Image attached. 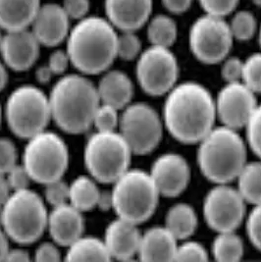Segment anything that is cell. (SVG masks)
<instances>
[{
    "instance_id": "9",
    "label": "cell",
    "mask_w": 261,
    "mask_h": 262,
    "mask_svg": "<svg viewBox=\"0 0 261 262\" xmlns=\"http://www.w3.org/2000/svg\"><path fill=\"white\" fill-rule=\"evenodd\" d=\"M23 165L33 181L47 185L62 179L69 166V149L53 132L42 131L27 140Z\"/></svg>"
},
{
    "instance_id": "27",
    "label": "cell",
    "mask_w": 261,
    "mask_h": 262,
    "mask_svg": "<svg viewBox=\"0 0 261 262\" xmlns=\"http://www.w3.org/2000/svg\"><path fill=\"white\" fill-rule=\"evenodd\" d=\"M237 191L252 205L261 203V160L247 162L237 175Z\"/></svg>"
},
{
    "instance_id": "3",
    "label": "cell",
    "mask_w": 261,
    "mask_h": 262,
    "mask_svg": "<svg viewBox=\"0 0 261 262\" xmlns=\"http://www.w3.org/2000/svg\"><path fill=\"white\" fill-rule=\"evenodd\" d=\"M51 119L62 131L79 135L93 126L100 104L97 90L83 74L65 75L53 85L49 96Z\"/></svg>"
},
{
    "instance_id": "51",
    "label": "cell",
    "mask_w": 261,
    "mask_h": 262,
    "mask_svg": "<svg viewBox=\"0 0 261 262\" xmlns=\"http://www.w3.org/2000/svg\"><path fill=\"white\" fill-rule=\"evenodd\" d=\"M8 83V72L7 66L4 62L0 61V92H2Z\"/></svg>"
},
{
    "instance_id": "15",
    "label": "cell",
    "mask_w": 261,
    "mask_h": 262,
    "mask_svg": "<svg viewBox=\"0 0 261 262\" xmlns=\"http://www.w3.org/2000/svg\"><path fill=\"white\" fill-rule=\"evenodd\" d=\"M149 174L160 195L166 198L182 194L188 188L191 177L187 159L175 152L158 156L151 165Z\"/></svg>"
},
{
    "instance_id": "35",
    "label": "cell",
    "mask_w": 261,
    "mask_h": 262,
    "mask_svg": "<svg viewBox=\"0 0 261 262\" xmlns=\"http://www.w3.org/2000/svg\"><path fill=\"white\" fill-rule=\"evenodd\" d=\"M208 260V252L202 244L193 241L184 239V243L178 245L175 261H206Z\"/></svg>"
},
{
    "instance_id": "44",
    "label": "cell",
    "mask_w": 261,
    "mask_h": 262,
    "mask_svg": "<svg viewBox=\"0 0 261 262\" xmlns=\"http://www.w3.org/2000/svg\"><path fill=\"white\" fill-rule=\"evenodd\" d=\"M35 259L36 261H59L61 254L59 250L56 247V244L44 243L41 244L35 252Z\"/></svg>"
},
{
    "instance_id": "26",
    "label": "cell",
    "mask_w": 261,
    "mask_h": 262,
    "mask_svg": "<svg viewBox=\"0 0 261 262\" xmlns=\"http://www.w3.org/2000/svg\"><path fill=\"white\" fill-rule=\"evenodd\" d=\"M101 191L91 176H79L69 185V203L80 211L92 210L97 206Z\"/></svg>"
},
{
    "instance_id": "31",
    "label": "cell",
    "mask_w": 261,
    "mask_h": 262,
    "mask_svg": "<svg viewBox=\"0 0 261 262\" xmlns=\"http://www.w3.org/2000/svg\"><path fill=\"white\" fill-rule=\"evenodd\" d=\"M242 82L254 94H261V52L253 53L244 61Z\"/></svg>"
},
{
    "instance_id": "50",
    "label": "cell",
    "mask_w": 261,
    "mask_h": 262,
    "mask_svg": "<svg viewBox=\"0 0 261 262\" xmlns=\"http://www.w3.org/2000/svg\"><path fill=\"white\" fill-rule=\"evenodd\" d=\"M97 206L102 210H108L112 208V196L111 191H101L99 195V200L97 203Z\"/></svg>"
},
{
    "instance_id": "20",
    "label": "cell",
    "mask_w": 261,
    "mask_h": 262,
    "mask_svg": "<svg viewBox=\"0 0 261 262\" xmlns=\"http://www.w3.org/2000/svg\"><path fill=\"white\" fill-rule=\"evenodd\" d=\"M47 230L56 245L68 248L77 238L83 236V212L69 203L54 206L48 213Z\"/></svg>"
},
{
    "instance_id": "4",
    "label": "cell",
    "mask_w": 261,
    "mask_h": 262,
    "mask_svg": "<svg viewBox=\"0 0 261 262\" xmlns=\"http://www.w3.org/2000/svg\"><path fill=\"white\" fill-rule=\"evenodd\" d=\"M247 145L237 130L214 127L199 143L197 160L202 175L214 184L236 181L248 162Z\"/></svg>"
},
{
    "instance_id": "30",
    "label": "cell",
    "mask_w": 261,
    "mask_h": 262,
    "mask_svg": "<svg viewBox=\"0 0 261 262\" xmlns=\"http://www.w3.org/2000/svg\"><path fill=\"white\" fill-rule=\"evenodd\" d=\"M256 19L252 13L240 11L234 15L229 27L234 39L241 41L249 40L256 32Z\"/></svg>"
},
{
    "instance_id": "6",
    "label": "cell",
    "mask_w": 261,
    "mask_h": 262,
    "mask_svg": "<svg viewBox=\"0 0 261 262\" xmlns=\"http://www.w3.org/2000/svg\"><path fill=\"white\" fill-rule=\"evenodd\" d=\"M111 196L117 216L140 225L155 214L160 193L149 172L129 169L113 183Z\"/></svg>"
},
{
    "instance_id": "29",
    "label": "cell",
    "mask_w": 261,
    "mask_h": 262,
    "mask_svg": "<svg viewBox=\"0 0 261 262\" xmlns=\"http://www.w3.org/2000/svg\"><path fill=\"white\" fill-rule=\"evenodd\" d=\"M147 37L151 46L170 48L178 36L176 22L166 15H156L147 22Z\"/></svg>"
},
{
    "instance_id": "17",
    "label": "cell",
    "mask_w": 261,
    "mask_h": 262,
    "mask_svg": "<svg viewBox=\"0 0 261 262\" xmlns=\"http://www.w3.org/2000/svg\"><path fill=\"white\" fill-rule=\"evenodd\" d=\"M70 21L62 5L41 4L30 29L40 46L54 48L67 39L72 28Z\"/></svg>"
},
{
    "instance_id": "24",
    "label": "cell",
    "mask_w": 261,
    "mask_h": 262,
    "mask_svg": "<svg viewBox=\"0 0 261 262\" xmlns=\"http://www.w3.org/2000/svg\"><path fill=\"white\" fill-rule=\"evenodd\" d=\"M198 224L197 212L188 203H176L167 211L165 227L178 241L190 238L194 234Z\"/></svg>"
},
{
    "instance_id": "14",
    "label": "cell",
    "mask_w": 261,
    "mask_h": 262,
    "mask_svg": "<svg viewBox=\"0 0 261 262\" xmlns=\"http://www.w3.org/2000/svg\"><path fill=\"white\" fill-rule=\"evenodd\" d=\"M257 104L256 94L242 81L226 83L215 97L217 119L237 131L246 127Z\"/></svg>"
},
{
    "instance_id": "8",
    "label": "cell",
    "mask_w": 261,
    "mask_h": 262,
    "mask_svg": "<svg viewBox=\"0 0 261 262\" xmlns=\"http://www.w3.org/2000/svg\"><path fill=\"white\" fill-rule=\"evenodd\" d=\"M5 118L14 135L29 140L45 131L51 120L48 96L32 84L18 86L6 101Z\"/></svg>"
},
{
    "instance_id": "2",
    "label": "cell",
    "mask_w": 261,
    "mask_h": 262,
    "mask_svg": "<svg viewBox=\"0 0 261 262\" xmlns=\"http://www.w3.org/2000/svg\"><path fill=\"white\" fill-rule=\"evenodd\" d=\"M118 35L106 18L88 15L79 20L66 39L72 65L83 75L107 71L117 58Z\"/></svg>"
},
{
    "instance_id": "12",
    "label": "cell",
    "mask_w": 261,
    "mask_h": 262,
    "mask_svg": "<svg viewBox=\"0 0 261 262\" xmlns=\"http://www.w3.org/2000/svg\"><path fill=\"white\" fill-rule=\"evenodd\" d=\"M233 41L229 24L221 17L205 14L197 19L190 28V51L204 64L222 62L228 57Z\"/></svg>"
},
{
    "instance_id": "7",
    "label": "cell",
    "mask_w": 261,
    "mask_h": 262,
    "mask_svg": "<svg viewBox=\"0 0 261 262\" xmlns=\"http://www.w3.org/2000/svg\"><path fill=\"white\" fill-rule=\"evenodd\" d=\"M128 143L117 131L95 132L86 141L83 162L96 182L113 184L130 169L132 155Z\"/></svg>"
},
{
    "instance_id": "38",
    "label": "cell",
    "mask_w": 261,
    "mask_h": 262,
    "mask_svg": "<svg viewBox=\"0 0 261 262\" xmlns=\"http://www.w3.org/2000/svg\"><path fill=\"white\" fill-rule=\"evenodd\" d=\"M17 159V148L12 141L0 138V174L6 175L13 167L18 164Z\"/></svg>"
},
{
    "instance_id": "25",
    "label": "cell",
    "mask_w": 261,
    "mask_h": 262,
    "mask_svg": "<svg viewBox=\"0 0 261 262\" xmlns=\"http://www.w3.org/2000/svg\"><path fill=\"white\" fill-rule=\"evenodd\" d=\"M65 259L68 261H108L111 257L103 239L81 236L68 247Z\"/></svg>"
},
{
    "instance_id": "36",
    "label": "cell",
    "mask_w": 261,
    "mask_h": 262,
    "mask_svg": "<svg viewBox=\"0 0 261 262\" xmlns=\"http://www.w3.org/2000/svg\"><path fill=\"white\" fill-rule=\"evenodd\" d=\"M45 186L46 201L52 207L69 203V185L63 180H56Z\"/></svg>"
},
{
    "instance_id": "28",
    "label": "cell",
    "mask_w": 261,
    "mask_h": 262,
    "mask_svg": "<svg viewBox=\"0 0 261 262\" xmlns=\"http://www.w3.org/2000/svg\"><path fill=\"white\" fill-rule=\"evenodd\" d=\"M211 252L217 261H240L245 253L244 242L236 234V231L217 233L212 243Z\"/></svg>"
},
{
    "instance_id": "47",
    "label": "cell",
    "mask_w": 261,
    "mask_h": 262,
    "mask_svg": "<svg viewBox=\"0 0 261 262\" xmlns=\"http://www.w3.org/2000/svg\"><path fill=\"white\" fill-rule=\"evenodd\" d=\"M9 237L5 231L0 226V261L6 260L7 254L10 250L9 248Z\"/></svg>"
},
{
    "instance_id": "11",
    "label": "cell",
    "mask_w": 261,
    "mask_h": 262,
    "mask_svg": "<svg viewBox=\"0 0 261 262\" xmlns=\"http://www.w3.org/2000/svg\"><path fill=\"white\" fill-rule=\"evenodd\" d=\"M136 75L145 94L166 96L178 83V60L170 48L150 46L138 57Z\"/></svg>"
},
{
    "instance_id": "55",
    "label": "cell",
    "mask_w": 261,
    "mask_h": 262,
    "mask_svg": "<svg viewBox=\"0 0 261 262\" xmlns=\"http://www.w3.org/2000/svg\"><path fill=\"white\" fill-rule=\"evenodd\" d=\"M1 120H2V108L0 105V125H1Z\"/></svg>"
},
{
    "instance_id": "42",
    "label": "cell",
    "mask_w": 261,
    "mask_h": 262,
    "mask_svg": "<svg viewBox=\"0 0 261 262\" xmlns=\"http://www.w3.org/2000/svg\"><path fill=\"white\" fill-rule=\"evenodd\" d=\"M62 7L70 19L81 20L89 15L90 0H63Z\"/></svg>"
},
{
    "instance_id": "37",
    "label": "cell",
    "mask_w": 261,
    "mask_h": 262,
    "mask_svg": "<svg viewBox=\"0 0 261 262\" xmlns=\"http://www.w3.org/2000/svg\"><path fill=\"white\" fill-rule=\"evenodd\" d=\"M247 233L250 243L261 251V203L253 205L247 216Z\"/></svg>"
},
{
    "instance_id": "34",
    "label": "cell",
    "mask_w": 261,
    "mask_h": 262,
    "mask_svg": "<svg viewBox=\"0 0 261 262\" xmlns=\"http://www.w3.org/2000/svg\"><path fill=\"white\" fill-rule=\"evenodd\" d=\"M245 129L247 144L261 160V103L257 104Z\"/></svg>"
},
{
    "instance_id": "48",
    "label": "cell",
    "mask_w": 261,
    "mask_h": 262,
    "mask_svg": "<svg viewBox=\"0 0 261 262\" xmlns=\"http://www.w3.org/2000/svg\"><path fill=\"white\" fill-rule=\"evenodd\" d=\"M11 191H12L8 185L6 176L3 174H0V208L7 201Z\"/></svg>"
},
{
    "instance_id": "16",
    "label": "cell",
    "mask_w": 261,
    "mask_h": 262,
    "mask_svg": "<svg viewBox=\"0 0 261 262\" xmlns=\"http://www.w3.org/2000/svg\"><path fill=\"white\" fill-rule=\"evenodd\" d=\"M40 43L30 28L5 32L0 54L5 65L14 71L33 67L39 56Z\"/></svg>"
},
{
    "instance_id": "13",
    "label": "cell",
    "mask_w": 261,
    "mask_h": 262,
    "mask_svg": "<svg viewBox=\"0 0 261 262\" xmlns=\"http://www.w3.org/2000/svg\"><path fill=\"white\" fill-rule=\"evenodd\" d=\"M202 212L206 224L216 233L236 231L247 215V203L236 188L215 184L204 198Z\"/></svg>"
},
{
    "instance_id": "40",
    "label": "cell",
    "mask_w": 261,
    "mask_h": 262,
    "mask_svg": "<svg viewBox=\"0 0 261 262\" xmlns=\"http://www.w3.org/2000/svg\"><path fill=\"white\" fill-rule=\"evenodd\" d=\"M5 176L12 191L29 189V186L33 181L23 164H17L16 166L13 167Z\"/></svg>"
},
{
    "instance_id": "54",
    "label": "cell",
    "mask_w": 261,
    "mask_h": 262,
    "mask_svg": "<svg viewBox=\"0 0 261 262\" xmlns=\"http://www.w3.org/2000/svg\"><path fill=\"white\" fill-rule=\"evenodd\" d=\"M258 41H259V46H260L261 48V27L260 30H259V34H258Z\"/></svg>"
},
{
    "instance_id": "18",
    "label": "cell",
    "mask_w": 261,
    "mask_h": 262,
    "mask_svg": "<svg viewBox=\"0 0 261 262\" xmlns=\"http://www.w3.org/2000/svg\"><path fill=\"white\" fill-rule=\"evenodd\" d=\"M154 0H104L106 19L121 32H136L146 24Z\"/></svg>"
},
{
    "instance_id": "21",
    "label": "cell",
    "mask_w": 261,
    "mask_h": 262,
    "mask_svg": "<svg viewBox=\"0 0 261 262\" xmlns=\"http://www.w3.org/2000/svg\"><path fill=\"white\" fill-rule=\"evenodd\" d=\"M178 242L166 227H153L142 234L138 256L143 261H175Z\"/></svg>"
},
{
    "instance_id": "23",
    "label": "cell",
    "mask_w": 261,
    "mask_h": 262,
    "mask_svg": "<svg viewBox=\"0 0 261 262\" xmlns=\"http://www.w3.org/2000/svg\"><path fill=\"white\" fill-rule=\"evenodd\" d=\"M41 6L40 0H0V29H28Z\"/></svg>"
},
{
    "instance_id": "19",
    "label": "cell",
    "mask_w": 261,
    "mask_h": 262,
    "mask_svg": "<svg viewBox=\"0 0 261 262\" xmlns=\"http://www.w3.org/2000/svg\"><path fill=\"white\" fill-rule=\"evenodd\" d=\"M141 238L137 224L117 217L106 227L103 241L111 259L126 261L138 256Z\"/></svg>"
},
{
    "instance_id": "10",
    "label": "cell",
    "mask_w": 261,
    "mask_h": 262,
    "mask_svg": "<svg viewBox=\"0 0 261 262\" xmlns=\"http://www.w3.org/2000/svg\"><path fill=\"white\" fill-rule=\"evenodd\" d=\"M163 120L157 111L143 102L132 103L120 114L119 133L128 143L134 155L154 151L163 136Z\"/></svg>"
},
{
    "instance_id": "5",
    "label": "cell",
    "mask_w": 261,
    "mask_h": 262,
    "mask_svg": "<svg viewBox=\"0 0 261 262\" xmlns=\"http://www.w3.org/2000/svg\"><path fill=\"white\" fill-rule=\"evenodd\" d=\"M48 212L44 200L30 189L11 191L0 208V226L19 245L36 242L48 229Z\"/></svg>"
},
{
    "instance_id": "43",
    "label": "cell",
    "mask_w": 261,
    "mask_h": 262,
    "mask_svg": "<svg viewBox=\"0 0 261 262\" xmlns=\"http://www.w3.org/2000/svg\"><path fill=\"white\" fill-rule=\"evenodd\" d=\"M71 61L66 50H55L48 58V68L53 73V75H62L67 71Z\"/></svg>"
},
{
    "instance_id": "46",
    "label": "cell",
    "mask_w": 261,
    "mask_h": 262,
    "mask_svg": "<svg viewBox=\"0 0 261 262\" xmlns=\"http://www.w3.org/2000/svg\"><path fill=\"white\" fill-rule=\"evenodd\" d=\"M7 261H29L31 260V257L27 250L24 249H14L9 250L7 257Z\"/></svg>"
},
{
    "instance_id": "22",
    "label": "cell",
    "mask_w": 261,
    "mask_h": 262,
    "mask_svg": "<svg viewBox=\"0 0 261 262\" xmlns=\"http://www.w3.org/2000/svg\"><path fill=\"white\" fill-rule=\"evenodd\" d=\"M100 102L123 110L132 102L134 84L130 77L119 70H107L96 86Z\"/></svg>"
},
{
    "instance_id": "49",
    "label": "cell",
    "mask_w": 261,
    "mask_h": 262,
    "mask_svg": "<svg viewBox=\"0 0 261 262\" xmlns=\"http://www.w3.org/2000/svg\"><path fill=\"white\" fill-rule=\"evenodd\" d=\"M53 73L48 68V65L39 67L36 72V80L41 83H47L51 80Z\"/></svg>"
},
{
    "instance_id": "1",
    "label": "cell",
    "mask_w": 261,
    "mask_h": 262,
    "mask_svg": "<svg viewBox=\"0 0 261 262\" xmlns=\"http://www.w3.org/2000/svg\"><path fill=\"white\" fill-rule=\"evenodd\" d=\"M161 117L175 140L186 144L199 143L215 127V98L202 83H177L166 95Z\"/></svg>"
},
{
    "instance_id": "32",
    "label": "cell",
    "mask_w": 261,
    "mask_h": 262,
    "mask_svg": "<svg viewBox=\"0 0 261 262\" xmlns=\"http://www.w3.org/2000/svg\"><path fill=\"white\" fill-rule=\"evenodd\" d=\"M142 41L136 32H122L117 40V57L125 61L138 59L141 55Z\"/></svg>"
},
{
    "instance_id": "45",
    "label": "cell",
    "mask_w": 261,
    "mask_h": 262,
    "mask_svg": "<svg viewBox=\"0 0 261 262\" xmlns=\"http://www.w3.org/2000/svg\"><path fill=\"white\" fill-rule=\"evenodd\" d=\"M192 0H162L168 11L175 14L186 12L191 5Z\"/></svg>"
},
{
    "instance_id": "52",
    "label": "cell",
    "mask_w": 261,
    "mask_h": 262,
    "mask_svg": "<svg viewBox=\"0 0 261 262\" xmlns=\"http://www.w3.org/2000/svg\"><path fill=\"white\" fill-rule=\"evenodd\" d=\"M2 31H3V30L0 29V49H1V47H2V42H3V38H4V34H5V33H3Z\"/></svg>"
},
{
    "instance_id": "33",
    "label": "cell",
    "mask_w": 261,
    "mask_h": 262,
    "mask_svg": "<svg viewBox=\"0 0 261 262\" xmlns=\"http://www.w3.org/2000/svg\"><path fill=\"white\" fill-rule=\"evenodd\" d=\"M120 114L117 108L105 103H101L95 111L93 126L96 131L114 132L119 128Z\"/></svg>"
},
{
    "instance_id": "53",
    "label": "cell",
    "mask_w": 261,
    "mask_h": 262,
    "mask_svg": "<svg viewBox=\"0 0 261 262\" xmlns=\"http://www.w3.org/2000/svg\"><path fill=\"white\" fill-rule=\"evenodd\" d=\"M252 2L257 5V6H260L261 7V0H252Z\"/></svg>"
},
{
    "instance_id": "39",
    "label": "cell",
    "mask_w": 261,
    "mask_h": 262,
    "mask_svg": "<svg viewBox=\"0 0 261 262\" xmlns=\"http://www.w3.org/2000/svg\"><path fill=\"white\" fill-rule=\"evenodd\" d=\"M205 14L224 18L233 12L238 4V0H200Z\"/></svg>"
},
{
    "instance_id": "41",
    "label": "cell",
    "mask_w": 261,
    "mask_h": 262,
    "mask_svg": "<svg viewBox=\"0 0 261 262\" xmlns=\"http://www.w3.org/2000/svg\"><path fill=\"white\" fill-rule=\"evenodd\" d=\"M222 62L221 76L226 83L241 82L244 72V61L237 57H226Z\"/></svg>"
}]
</instances>
